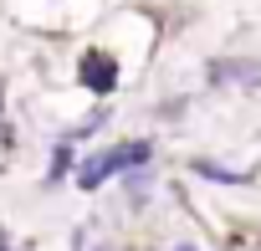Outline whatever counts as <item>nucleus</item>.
<instances>
[{
	"label": "nucleus",
	"instance_id": "3",
	"mask_svg": "<svg viewBox=\"0 0 261 251\" xmlns=\"http://www.w3.org/2000/svg\"><path fill=\"white\" fill-rule=\"evenodd\" d=\"M210 87H261V62L220 57V62H210Z\"/></svg>",
	"mask_w": 261,
	"mask_h": 251
},
{
	"label": "nucleus",
	"instance_id": "4",
	"mask_svg": "<svg viewBox=\"0 0 261 251\" xmlns=\"http://www.w3.org/2000/svg\"><path fill=\"white\" fill-rule=\"evenodd\" d=\"M190 174H200V180H210V185H225V190L256 185V169H230V164H215V159H190Z\"/></svg>",
	"mask_w": 261,
	"mask_h": 251
},
{
	"label": "nucleus",
	"instance_id": "1",
	"mask_svg": "<svg viewBox=\"0 0 261 251\" xmlns=\"http://www.w3.org/2000/svg\"><path fill=\"white\" fill-rule=\"evenodd\" d=\"M149 159H154V144H149V139L108 144V149L87 154V159L72 169V180H77V190H97V185H108L113 174L123 180V174H139V169H149Z\"/></svg>",
	"mask_w": 261,
	"mask_h": 251
},
{
	"label": "nucleus",
	"instance_id": "6",
	"mask_svg": "<svg viewBox=\"0 0 261 251\" xmlns=\"http://www.w3.org/2000/svg\"><path fill=\"white\" fill-rule=\"evenodd\" d=\"M0 251H11V241H6V236H0Z\"/></svg>",
	"mask_w": 261,
	"mask_h": 251
},
{
	"label": "nucleus",
	"instance_id": "5",
	"mask_svg": "<svg viewBox=\"0 0 261 251\" xmlns=\"http://www.w3.org/2000/svg\"><path fill=\"white\" fill-rule=\"evenodd\" d=\"M159 251H200L195 241H174V246H159Z\"/></svg>",
	"mask_w": 261,
	"mask_h": 251
},
{
	"label": "nucleus",
	"instance_id": "2",
	"mask_svg": "<svg viewBox=\"0 0 261 251\" xmlns=\"http://www.w3.org/2000/svg\"><path fill=\"white\" fill-rule=\"evenodd\" d=\"M77 82H82L92 97L118 92V82H123V62H118V52H108V46H87V52L77 57Z\"/></svg>",
	"mask_w": 261,
	"mask_h": 251
}]
</instances>
